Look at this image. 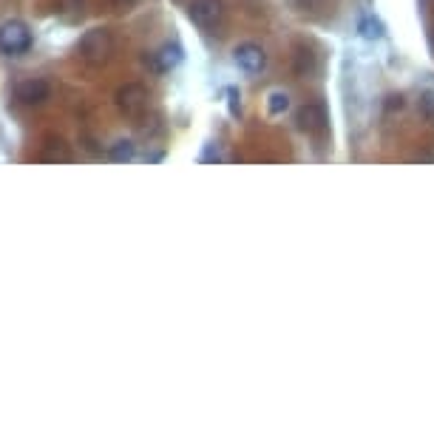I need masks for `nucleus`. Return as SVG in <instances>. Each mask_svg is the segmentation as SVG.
<instances>
[{
	"label": "nucleus",
	"mask_w": 434,
	"mask_h": 434,
	"mask_svg": "<svg viewBox=\"0 0 434 434\" xmlns=\"http://www.w3.org/2000/svg\"><path fill=\"white\" fill-rule=\"evenodd\" d=\"M114 51H117V40H114V32L105 29V26L88 29V32L80 37V43H77L80 60H83L86 65H91V68L108 65L111 57H114Z\"/></svg>",
	"instance_id": "obj_1"
},
{
	"label": "nucleus",
	"mask_w": 434,
	"mask_h": 434,
	"mask_svg": "<svg viewBox=\"0 0 434 434\" xmlns=\"http://www.w3.org/2000/svg\"><path fill=\"white\" fill-rule=\"evenodd\" d=\"M114 103H117V108H119L122 117H128V119H142L145 114H148L151 94H148V88H145L142 83H125V86L117 88Z\"/></svg>",
	"instance_id": "obj_2"
},
{
	"label": "nucleus",
	"mask_w": 434,
	"mask_h": 434,
	"mask_svg": "<svg viewBox=\"0 0 434 434\" xmlns=\"http://www.w3.org/2000/svg\"><path fill=\"white\" fill-rule=\"evenodd\" d=\"M34 37H32V29L23 23V20H6L0 23V54L6 57H20L32 48Z\"/></svg>",
	"instance_id": "obj_3"
},
{
	"label": "nucleus",
	"mask_w": 434,
	"mask_h": 434,
	"mask_svg": "<svg viewBox=\"0 0 434 434\" xmlns=\"http://www.w3.org/2000/svg\"><path fill=\"white\" fill-rule=\"evenodd\" d=\"M185 12L199 29H207V32L225 20V4L222 0H188Z\"/></svg>",
	"instance_id": "obj_4"
},
{
	"label": "nucleus",
	"mask_w": 434,
	"mask_h": 434,
	"mask_svg": "<svg viewBox=\"0 0 434 434\" xmlns=\"http://www.w3.org/2000/svg\"><path fill=\"white\" fill-rule=\"evenodd\" d=\"M185 60V48L173 40V43H162L157 51L145 54V63H148L157 74H165V71H173L179 63Z\"/></svg>",
	"instance_id": "obj_5"
},
{
	"label": "nucleus",
	"mask_w": 434,
	"mask_h": 434,
	"mask_svg": "<svg viewBox=\"0 0 434 434\" xmlns=\"http://www.w3.org/2000/svg\"><path fill=\"white\" fill-rule=\"evenodd\" d=\"M51 97V86L43 77H29L15 86V100L20 105H43Z\"/></svg>",
	"instance_id": "obj_6"
},
{
	"label": "nucleus",
	"mask_w": 434,
	"mask_h": 434,
	"mask_svg": "<svg viewBox=\"0 0 434 434\" xmlns=\"http://www.w3.org/2000/svg\"><path fill=\"white\" fill-rule=\"evenodd\" d=\"M233 60H236V65L244 71V74H261L264 65H267V54H264V48L258 43H242V46H236Z\"/></svg>",
	"instance_id": "obj_7"
},
{
	"label": "nucleus",
	"mask_w": 434,
	"mask_h": 434,
	"mask_svg": "<svg viewBox=\"0 0 434 434\" xmlns=\"http://www.w3.org/2000/svg\"><path fill=\"white\" fill-rule=\"evenodd\" d=\"M329 117H327V108L321 103H307L301 111H298V128L307 131V133H321L327 128Z\"/></svg>",
	"instance_id": "obj_8"
},
{
	"label": "nucleus",
	"mask_w": 434,
	"mask_h": 434,
	"mask_svg": "<svg viewBox=\"0 0 434 434\" xmlns=\"http://www.w3.org/2000/svg\"><path fill=\"white\" fill-rule=\"evenodd\" d=\"M40 159L43 162H68L71 159V148L65 145L63 136H46L43 148H40Z\"/></svg>",
	"instance_id": "obj_9"
},
{
	"label": "nucleus",
	"mask_w": 434,
	"mask_h": 434,
	"mask_svg": "<svg viewBox=\"0 0 434 434\" xmlns=\"http://www.w3.org/2000/svg\"><path fill=\"white\" fill-rule=\"evenodd\" d=\"M357 32H360V37H364V40H383L386 37V26L375 15H364V18H360L357 20Z\"/></svg>",
	"instance_id": "obj_10"
},
{
	"label": "nucleus",
	"mask_w": 434,
	"mask_h": 434,
	"mask_svg": "<svg viewBox=\"0 0 434 434\" xmlns=\"http://www.w3.org/2000/svg\"><path fill=\"white\" fill-rule=\"evenodd\" d=\"M315 71V57H313V51L307 48V46H298L296 48V74L298 77H307V74H313Z\"/></svg>",
	"instance_id": "obj_11"
},
{
	"label": "nucleus",
	"mask_w": 434,
	"mask_h": 434,
	"mask_svg": "<svg viewBox=\"0 0 434 434\" xmlns=\"http://www.w3.org/2000/svg\"><path fill=\"white\" fill-rule=\"evenodd\" d=\"M287 108H289V94L287 91H270L267 94V111L272 117H281Z\"/></svg>",
	"instance_id": "obj_12"
},
{
	"label": "nucleus",
	"mask_w": 434,
	"mask_h": 434,
	"mask_svg": "<svg viewBox=\"0 0 434 434\" xmlns=\"http://www.w3.org/2000/svg\"><path fill=\"white\" fill-rule=\"evenodd\" d=\"M133 154H136V148H133V142H131V139H119L117 145H111V151H108V157L117 159V162L133 159Z\"/></svg>",
	"instance_id": "obj_13"
},
{
	"label": "nucleus",
	"mask_w": 434,
	"mask_h": 434,
	"mask_svg": "<svg viewBox=\"0 0 434 434\" xmlns=\"http://www.w3.org/2000/svg\"><path fill=\"white\" fill-rule=\"evenodd\" d=\"M228 108H230V117H242V94H239V88H228Z\"/></svg>",
	"instance_id": "obj_14"
},
{
	"label": "nucleus",
	"mask_w": 434,
	"mask_h": 434,
	"mask_svg": "<svg viewBox=\"0 0 434 434\" xmlns=\"http://www.w3.org/2000/svg\"><path fill=\"white\" fill-rule=\"evenodd\" d=\"M420 111H423L428 119H434V91H423V94H420Z\"/></svg>",
	"instance_id": "obj_15"
},
{
	"label": "nucleus",
	"mask_w": 434,
	"mask_h": 434,
	"mask_svg": "<svg viewBox=\"0 0 434 434\" xmlns=\"http://www.w3.org/2000/svg\"><path fill=\"white\" fill-rule=\"evenodd\" d=\"M386 108H389V111L403 108V97H400V94H389V97H386Z\"/></svg>",
	"instance_id": "obj_16"
},
{
	"label": "nucleus",
	"mask_w": 434,
	"mask_h": 434,
	"mask_svg": "<svg viewBox=\"0 0 434 434\" xmlns=\"http://www.w3.org/2000/svg\"><path fill=\"white\" fill-rule=\"evenodd\" d=\"M133 4H136V0H111V6H114V9H119V12H128Z\"/></svg>",
	"instance_id": "obj_17"
},
{
	"label": "nucleus",
	"mask_w": 434,
	"mask_h": 434,
	"mask_svg": "<svg viewBox=\"0 0 434 434\" xmlns=\"http://www.w3.org/2000/svg\"><path fill=\"white\" fill-rule=\"evenodd\" d=\"M318 4H321V0H298V6H301V9H315Z\"/></svg>",
	"instance_id": "obj_18"
},
{
	"label": "nucleus",
	"mask_w": 434,
	"mask_h": 434,
	"mask_svg": "<svg viewBox=\"0 0 434 434\" xmlns=\"http://www.w3.org/2000/svg\"><path fill=\"white\" fill-rule=\"evenodd\" d=\"M431 48H434V34H431Z\"/></svg>",
	"instance_id": "obj_19"
}]
</instances>
